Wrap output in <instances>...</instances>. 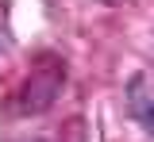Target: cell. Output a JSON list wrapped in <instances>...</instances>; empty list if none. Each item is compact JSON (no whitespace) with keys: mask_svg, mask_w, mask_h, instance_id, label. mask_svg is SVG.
I'll list each match as a JSON object with an SVG mask.
<instances>
[{"mask_svg":"<svg viewBox=\"0 0 154 142\" xmlns=\"http://www.w3.org/2000/svg\"><path fill=\"white\" fill-rule=\"evenodd\" d=\"M131 111H135V119L143 123L146 131H154V100L146 96L143 81H135V84H131Z\"/></svg>","mask_w":154,"mask_h":142,"instance_id":"obj_1","label":"cell"},{"mask_svg":"<svg viewBox=\"0 0 154 142\" xmlns=\"http://www.w3.org/2000/svg\"><path fill=\"white\" fill-rule=\"evenodd\" d=\"M8 42H12V35H8V19H4V8H0V54L8 50Z\"/></svg>","mask_w":154,"mask_h":142,"instance_id":"obj_2","label":"cell"}]
</instances>
